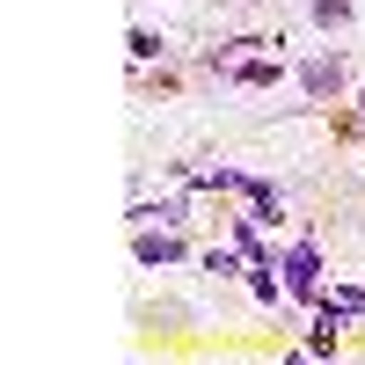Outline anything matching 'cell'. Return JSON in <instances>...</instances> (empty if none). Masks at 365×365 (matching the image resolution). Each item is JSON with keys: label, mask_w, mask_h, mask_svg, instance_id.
<instances>
[{"label": "cell", "mask_w": 365, "mask_h": 365, "mask_svg": "<svg viewBox=\"0 0 365 365\" xmlns=\"http://www.w3.org/2000/svg\"><path fill=\"white\" fill-rule=\"evenodd\" d=\"M285 292L292 299H322V256H314V241H299V249L285 256Z\"/></svg>", "instance_id": "obj_1"}, {"label": "cell", "mask_w": 365, "mask_h": 365, "mask_svg": "<svg viewBox=\"0 0 365 365\" xmlns=\"http://www.w3.org/2000/svg\"><path fill=\"white\" fill-rule=\"evenodd\" d=\"M299 81H307V96H336V88H344V58L322 51V58H307V73H299Z\"/></svg>", "instance_id": "obj_2"}, {"label": "cell", "mask_w": 365, "mask_h": 365, "mask_svg": "<svg viewBox=\"0 0 365 365\" xmlns=\"http://www.w3.org/2000/svg\"><path fill=\"white\" fill-rule=\"evenodd\" d=\"M175 256H182L175 234H139V263H175Z\"/></svg>", "instance_id": "obj_3"}, {"label": "cell", "mask_w": 365, "mask_h": 365, "mask_svg": "<svg viewBox=\"0 0 365 365\" xmlns=\"http://www.w3.org/2000/svg\"><path fill=\"white\" fill-rule=\"evenodd\" d=\"M234 81L241 88H270L278 81V58H249V66H234Z\"/></svg>", "instance_id": "obj_4"}, {"label": "cell", "mask_w": 365, "mask_h": 365, "mask_svg": "<svg viewBox=\"0 0 365 365\" xmlns=\"http://www.w3.org/2000/svg\"><path fill=\"white\" fill-rule=\"evenodd\" d=\"M307 351H322V358H329V351H336V307H329V314H322V329H314V336H307Z\"/></svg>", "instance_id": "obj_5"}, {"label": "cell", "mask_w": 365, "mask_h": 365, "mask_svg": "<svg viewBox=\"0 0 365 365\" xmlns=\"http://www.w3.org/2000/svg\"><path fill=\"white\" fill-rule=\"evenodd\" d=\"M329 307H336V314H365V292H358V285H336V292H329Z\"/></svg>", "instance_id": "obj_6"}, {"label": "cell", "mask_w": 365, "mask_h": 365, "mask_svg": "<svg viewBox=\"0 0 365 365\" xmlns=\"http://www.w3.org/2000/svg\"><path fill=\"white\" fill-rule=\"evenodd\" d=\"M314 22H329V29L351 22V0H314Z\"/></svg>", "instance_id": "obj_7"}]
</instances>
